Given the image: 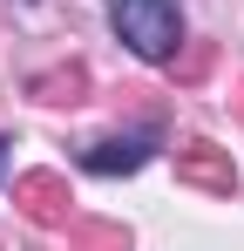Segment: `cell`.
Masks as SVG:
<instances>
[{
    "mask_svg": "<svg viewBox=\"0 0 244 251\" xmlns=\"http://www.w3.org/2000/svg\"><path fill=\"white\" fill-rule=\"evenodd\" d=\"M7 150H14V143H7V136H0V170H7Z\"/></svg>",
    "mask_w": 244,
    "mask_h": 251,
    "instance_id": "cell-5",
    "label": "cell"
},
{
    "mask_svg": "<svg viewBox=\"0 0 244 251\" xmlns=\"http://www.w3.org/2000/svg\"><path fill=\"white\" fill-rule=\"evenodd\" d=\"M14 204L27 210L34 224H61V217H68V183H61L54 170H34V176L14 183Z\"/></svg>",
    "mask_w": 244,
    "mask_h": 251,
    "instance_id": "cell-3",
    "label": "cell"
},
{
    "mask_svg": "<svg viewBox=\"0 0 244 251\" xmlns=\"http://www.w3.org/2000/svg\"><path fill=\"white\" fill-rule=\"evenodd\" d=\"M81 163L95 170V176H129V170L149 163V136H109V143L81 150Z\"/></svg>",
    "mask_w": 244,
    "mask_h": 251,
    "instance_id": "cell-4",
    "label": "cell"
},
{
    "mask_svg": "<svg viewBox=\"0 0 244 251\" xmlns=\"http://www.w3.org/2000/svg\"><path fill=\"white\" fill-rule=\"evenodd\" d=\"M176 176L183 183H203V190H238V170H231V150H217V143H183L176 150Z\"/></svg>",
    "mask_w": 244,
    "mask_h": 251,
    "instance_id": "cell-2",
    "label": "cell"
},
{
    "mask_svg": "<svg viewBox=\"0 0 244 251\" xmlns=\"http://www.w3.org/2000/svg\"><path fill=\"white\" fill-rule=\"evenodd\" d=\"M109 27L143 61H170L183 48V7L176 0H109Z\"/></svg>",
    "mask_w": 244,
    "mask_h": 251,
    "instance_id": "cell-1",
    "label": "cell"
},
{
    "mask_svg": "<svg viewBox=\"0 0 244 251\" xmlns=\"http://www.w3.org/2000/svg\"><path fill=\"white\" fill-rule=\"evenodd\" d=\"M238 116H244V88H238Z\"/></svg>",
    "mask_w": 244,
    "mask_h": 251,
    "instance_id": "cell-6",
    "label": "cell"
}]
</instances>
